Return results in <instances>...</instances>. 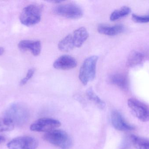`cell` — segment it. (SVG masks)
Wrapping results in <instances>:
<instances>
[{"label":"cell","mask_w":149,"mask_h":149,"mask_svg":"<svg viewBox=\"0 0 149 149\" xmlns=\"http://www.w3.org/2000/svg\"><path fill=\"white\" fill-rule=\"evenodd\" d=\"M4 118L8 120L14 126H21L27 123L29 118V110L21 104H14L6 110Z\"/></svg>","instance_id":"obj_1"},{"label":"cell","mask_w":149,"mask_h":149,"mask_svg":"<svg viewBox=\"0 0 149 149\" xmlns=\"http://www.w3.org/2000/svg\"><path fill=\"white\" fill-rule=\"evenodd\" d=\"M98 59V56H90L85 59L81 66L79 79L84 85H86L95 78Z\"/></svg>","instance_id":"obj_2"},{"label":"cell","mask_w":149,"mask_h":149,"mask_svg":"<svg viewBox=\"0 0 149 149\" xmlns=\"http://www.w3.org/2000/svg\"><path fill=\"white\" fill-rule=\"evenodd\" d=\"M43 139L51 144L61 149H69L72 145L70 136L65 131L55 130L45 134Z\"/></svg>","instance_id":"obj_3"},{"label":"cell","mask_w":149,"mask_h":149,"mask_svg":"<svg viewBox=\"0 0 149 149\" xmlns=\"http://www.w3.org/2000/svg\"><path fill=\"white\" fill-rule=\"evenodd\" d=\"M42 7L36 4H30L22 10L20 17V22L27 26H31L38 23L42 17Z\"/></svg>","instance_id":"obj_4"},{"label":"cell","mask_w":149,"mask_h":149,"mask_svg":"<svg viewBox=\"0 0 149 149\" xmlns=\"http://www.w3.org/2000/svg\"><path fill=\"white\" fill-rule=\"evenodd\" d=\"M56 15L70 19H78L83 15V10L80 6L74 3H63L53 8Z\"/></svg>","instance_id":"obj_5"},{"label":"cell","mask_w":149,"mask_h":149,"mask_svg":"<svg viewBox=\"0 0 149 149\" xmlns=\"http://www.w3.org/2000/svg\"><path fill=\"white\" fill-rule=\"evenodd\" d=\"M127 104L136 118L143 122L149 121V108L146 105L134 99H129Z\"/></svg>","instance_id":"obj_6"},{"label":"cell","mask_w":149,"mask_h":149,"mask_svg":"<svg viewBox=\"0 0 149 149\" xmlns=\"http://www.w3.org/2000/svg\"><path fill=\"white\" fill-rule=\"evenodd\" d=\"M38 146L37 140L29 136L17 137L7 144L9 149H36Z\"/></svg>","instance_id":"obj_7"},{"label":"cell","mask_w":149,"mask_h":149,"mask_svg":"<svg viewBox=\"0 0 149 149\" xmlns=\"http://www.w3.org/2000/svg\"><path fill=\"white\" fill-rule=\"evenodd\" d=\"M61 125L59 121L49 118H41L31 124L30 129L36 132H47L55 130Z\"/></svg>","instance_id":"obj_8"},{"label":"cell","mask_w":149,"mask_h":149,"mask_svg":"<svg viewBox=\"0 0 149 149\" xmlns=\"http://www.w3.org/2000/svg\"><path fill=\"white\" fill-rule=\"evenodd\" d=\"M111 119L113 127L119 131H132L135 128L128 123L122 115L117 111L114 110L112 112Z\"/></svg>","instance_id":"obj_9"},{"label":"cell","mask_w":149,"mask_h":149,"mask_svg":"<svg viewBox=\"0 0 149 149\" xmlns=\"http://www.w3.org/2000/svg\"><path fill=\"white\" fill-rule=\"evenodd\" d=\"M77 62L73 57L64 55L58 57L53 63L54 68L58 70H68L73 69L77 66Z\"/></svg>","instance_id":"obj_10"},{"label":"cell","mask_w":149,"mask_h":149,"mask_svg":"<svg viewBox=\"0 0 149 149\" xmlns=\"http://www.w3.org/2000/svg\"><path fill=\"white\" fill-rule=\"evenodd\" d=\"M18 47L22 50H29L34 56H38L41 53L42 44L39 40H22L19 42Z\"/></svg>","instance_id":"obj_11"},{"label":"cell","mask_w":149,"mask_h":149,"mask_svg":"<svg viewBox=\"0 0 149 149\" xmlns=\"http://www.w3.org/2000/svg\"><path fill=\"white\" fill-rule=\"evenodd\" d=\"M97 30L100 34L108 36H114L123 32L124 30V27L121 24L110 25L100 24L98 25Z\"/></svg>","instance_id":"obj_12"},{"label":"cell","mask_w":149,"mask_h":149,"mask_svg":"<svg viewBox=\"0 0 149 149\" xmlns=\"http://www.w3.org/2000/svg\"><path fill=\"white\" fill-rule=\"evenodd\" d=\"M74 46L77 48L81 47L88 37V33L85 27H81L75 30L72 34Z\"/></svg>","instance_id":"obj_13"},{"label":"cell","mask_w":149,"mask_h":149,"mask_svg":"<svg viewBox=\"0 0 149 149\" xmlns=\"http://www.w3.org/2000/svg\"><path fill=\"white\" fill-rule=\"evenodd\" d=\"M109 81L111 84L123 90L127 89L128 86L127 78L125 75L121 73H114L110 75Z\"/></svg>","instance_id":"obj_14"},{"label":"cell","mask_w":149,"mask_h":149,"mask_svg":"<svg viewBox=\"0 0 149 149\" xmlns=\"http://www.w3.org/2000/svg\"><path fill=\"white\" fill-rule=\"evenodd\" d=\"M58 46L61 51L64 52H68L73 50L75 46L72 34H69L60 40Z\"/></svg>","instance_id":"obj_15"},{"label":"cell","mask_w":149,"mask_h":149,"mask_svg":"<svg viewBox=\"0 0 149 149\" xmlns=\"http://www.w3.org/2000/svg\"><path fill=\"white\" fill-rule=\"evenodd\" d=\"M130 139L136 149H149V140L134 135H131Z\"/></svg>","instance_id":"obj_16"},{"label":"cell","mask_w":149,"mask_h":149,"mask_svg":"<svg viewBox=\"0 0 149 149\" xmlns=\"http://www.w3.org/2000/svg\"><path fill=\"white\" fill-rule=\"evenodd\" d=\"M143 59L142 53L137 51H133L130 54L127 61L128 66H134L141 63Z\"/></svg>","instance_id":"obj_17"},{"label":"cell","mask_w":149,"mask_h":149,"mask_svg":"<svg viewBox=\"0 0 149 149\" xmlns=\"http://www.w3.org/2000/svg\"><path fill=\"white\" fill-rule=\"evenodd\" d=\"M131 12V9L127 6H124L119 9L114 10L110 16V20L116 21L128 15Z\"/></svg>","instance_id":"obj_18"},{"label":"cell","mask_w":149,"mask_h":149,"mask_svg":"<svg viewBox=\"0 0 149 149\" xmlns=\"http://www.w3.org/2000/svg\"><path fill=\"white\" fill-rule=\"evenodd\" d=\"M87 95L90 100L93 101L100 108L103 109L106 106L105 102L100 99V97L96 95L91 87L87 90Z\"/></svg>","instance_id":"obj_19"},{"label":"cell","mask_w":149,"mask_h":149,"mask_svg":"<svg viewBox=\"0 0 149 149\" xmlns=\"http://www.w3.org/2000/svg\"><path fill=\"white\" fill-rule=\"evenodd\" d=\"M14 127L7 122L4 118H0V132L12 130Z\"/></svg>","instance_id":"obj_20"},{"label":"cell","mask_w":149,"mask_h":149,"mask_svg":"<svg viewBox=\"0 0 149 149\" xmlns=\"http://www.w3.org/2000/svg\"><path fill=\"white\" fill-rule=\"evenodd\" d=\"M132 19L134 22L138 23L149 22V15H138L133 14L132 15Z\"/></svg>","instance_id":"obj_21"},{"label":"cell","mask_w":149,"mask_h":149,"mask_svg":"<svg viewBox=\"0 0 149 149\" xmlns=\"http://www.w3.org/2000/svg\"><path fill=\"white\" fill-rule=\"evenodd\" d=\"M35 70L34 68L30 69L28 71L25 78H23L20 81V85L23 86L25 85L29 81V80L32 78V77L34 75V73H35Z\"/></svg>","instance_id":"obj_22"},{"label":"cell","mask_w":149,"mask_h":149,"mask_svg":"<svg viewBox=\"0 0 149 149\" xmlns=\"http://www.w3.org/2000/svg\"><path fill=\"white\" fill-rule=\"evenodd\" d=\"M5 139L4 137L2 136H0V144L1 143H3L4 142V141H5Z\"/></svg>","instance_id":"obj_23"},{"label":"cell","mask_w":149,"mask_h":149,"mask_svg":"<svg viewBox=\"0 0 149 149\" xmlns=\"http://www.w3.org/2000/svg\"><path fill=\"white\" fill-rule=\"evenodd\" d=\"M4 52V48L2 47H0V56L2 55Z\"/></svg>","instance_id":"obj_24"},{"label":"cell","mask_w":149,"mask_h":149,"mask_svg":"<svg viewBox=\"0 0 149 149\" xmlns=\"http://www.w3.org/2000/svg\"><path fill=\"white\" fill-rule=\"evenodd\" d=\"M50 2H53L54 3H60L63 2V1H50Z\"/></svg>","instance_id":"obj_25"}]
</instances>
